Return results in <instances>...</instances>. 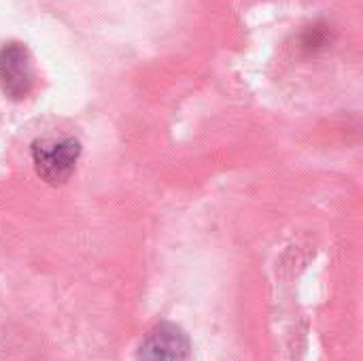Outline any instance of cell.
<instances>
[{
  "label": "cell",
  "instance_id": "1",
  "mask_svg": "<svg viewBox=\"0 0 363 361\" xmlns=\"http://www.w3.org/2000/svg\"><path fill=\"white\" fill-rule=\"evenodd\" d=\"M79 155H81V143L74 138L36 140L32 145L34 170L49 185L66 183L74 174Z\"/></svg>",
  "mask_w": 363,
  "mask_h": 361
},
{
  "label": "cell",
  "instance_id": "2",
  "mask_svg": "<svg viewBox=\"0 0 363 361\" xmlns=\"http://www.w3.org/2000/svg\"><path fill=\"white\" fill-rule=\"evenodd\" d=\"M191 345L187 334L174 323L155 326L140 343L136 361H189Z\"/></svg>",
  "mask_w": 363,
  "mask_h": 361
},
{
  "label": "cell",
  "instance_id": "3",
  "mask_svg": "<svg viewBox=\"0 0 363 361\" xmlns=\"http://www.w3.org/2000/svg\"><path fill=\"white\" fill-rule=\"evenodd\" d=\"M34 83L30 53L21 43L0 47V89L11 100H21L30 94Z\"/></svg>",
  "mask_w": 363,
  "mask_h": 361
}]
</instances>
